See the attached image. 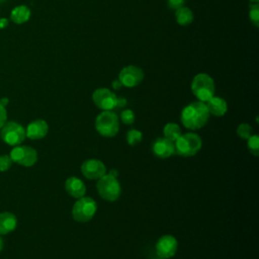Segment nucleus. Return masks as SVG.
<instances>
[{
    "instance_id": "nucleus-1",
    "label": "nucleus",
    "mask_w": 259,
    "mask_h": 259,
    "mask_svg": "<svg viewBox=\"0 0 259 259\" xmlns=\"http://www.w3.org/2000/svg\"><path fill=\"white\" fill-rule=\"evenodd\" d=\"M209 115L210 114L204 102L194 101L182 109L180 119L186 128L199 130L205 125Z\"/></svg>"
},
{
    "instance_id": "nucleus-2",
    "label": "nucleus",
    "mask_w": 259,
    "mask_h": 259,
    "mask_svg": "<svg viewBox=\"0 0 259 259\" xmlns=\"http://www.w3.org/2000/svg\"><path fill=\"white\" fill-rule=\"evenodd\" d=\"M175 154L182 157H191L196 155L202 147L201 138L194 133L181 134L174 142Z\"/></svg>"
},
{
    "instance_id": "nucleus-3",
    "label": "nucleus",
    "mask_w": 259,
    "mask_h": 259,
    "mask_svg": "<svg viewBox=\"0 0 259 259\" xmlns=\"http://www.w3.org/2000/svg\"><path fill=\"white\" fill-rule=\"evenodd\" d=\"M191 91L198 101L206 102L214 94V81L206 73H198L191 82Z\"/></svg>"
},
{
    "instance_id": "nucleus-4",
    "label": "nucleus",
    "mask_w": 259,
    "mask_h": 259,
    "mask_svg": "<svg viewBox=\"0 0 259 259\" xmlns=\"http://www.w3.org/2000/svg\"><path fill=\"white\" fill-rule=\"evenodd\" d=\"M96 132L105 138L116 136L119 130V120L117 115L111 110H102L95 118Z\"/></svg>"
},
{
    "instance_id": "nucleus-5",
    "label": "nucleus",
    "mask_w": 259,
    "mask_h": 259,
    "mask_svg": "<svg viewBox=\"0 0 259 259\" xmlns=\"http://www.w3.org/2000/svg\"><path fill=\"white\" fill-rule=\"evenodd\" d=\"M98 194L107 201H115L119 198L121 187L117 178L111 174H104L96 184Z\"/></svg>"
},
{
    "instance_id": "nucleus-6",
    "label": "nucleus",
    "mask_w": 259,
    "mask_h": 259,
    "mask_svg": "<svg viewBox=\"0 0 259 259\" xmlns=\"http://www.w3.org/2000/svg\"><path fill=\"white\" fill-rule=\"evenodd\" d=\"M96 210L97 202L90 196H82L74 203L72 217L78 223H87L93 219Z\"/></svg>"
},
{
    "instance_id": "nucleus-7",
    "label": "nucleus",
    "mask_w": 259,
    "mask_h": 259,
    "mask_svg": "<svg viewBox=\"0 0 259 259\" xmlns=\"http://www.w3.org/2000/svg\"><path fill=\"white\" fill-rule=\"evenodd\" d=\"M0 137L8 145L17 146L22 143L26 137L25 130L15 121H9L1 127Z\"/></svg>"
},
{
    "instance_id": "nucleus-8",
    "label": "nucleus",
    "mask_w": 259,
    "mask_h": 259,
    "mask_svg": "<svg viewBox=\"0 0 259 259\" xmlns=\"http://www.w3.org/2000/svg\"><path fill=\"white\" fill-rule=\"evenodd\" d=\"M178 250V241L172 235L161 236L155 245V252L159 258L168 259L173 257Z\"/></svg>"
},
{
    "instance_id": "nucleus-9",
    "label": "nucleus",
    "mask_w": 259,
    "mask_h": 259,
    "mask_svg": "<svg viewBox=\"0 0 259 259\" xmlns=\"http://www.w3.org/2000/svg\"><path fill=\"white\" fill-rule=\"evenodd\" d=\"M144 79V71L135 65H128L122 68L118 74V80L121 85L127 88L138 86Z\"/></svg>"
},
{
    "instance_id": "nucleus-10",
    "label": "nucleus",
    "mask_w": 259,
    "mask_h": 259,
    "mask_svg": "<svg viewBox=\"0 0 259 259\" xmlns=\"http://www.w3.org/2000/svg\"><path fill=\"white\" fill-rule=\"evenodd\" d=\"M10 158H11L12 162L18 163L25 167H30L36 162L37 153L31 147L17 146L11 151Z\"/></svg>"
},
{
    "instance_id": "nucleus-11",
    "label": "nucleus",
    "mask_w": 259,
    "mask_h": 259,
    "mask_svg": "<svg viewBox=\"0 0 259 259\" xmlns=\"http://www.w3.org/2000/svg\"><path fill=\"white\" fill-rule=\"evenodd\" d=\"M116 95L108 88H97L92 94L94 104L101 110H111L116 106Z\"/></svg>"
},
{
    "instance_id": "nucleus-12",
    "label": "nucleus",
    "mask_w": 259,
    "mask_h": 259,
    "mask_svg": "<svg viewBox=\"0 0 259 259\" xmlns=\"http://www.w3.org/2000/svg\"><path fill=\"white\" fill-rule=\"evenodd\" d=\"M81 172L87 179L95 180L106 174V167L100 160L88 159L82 163Z\"/></svg>"
},
{
    "instance_id": "nucleus-13",
    "label": "nucleus",
    "mask_w": 259,
    "mask_h": 259,
    "mask_svg": "<svg viewBox=\"0 0 259 259\" xmlns=\"http://www.w3.org/2000/svg\"><path fill=\"white\" fill-rule=\"evenodd\" d=\"M152 152L159 159H167L175 154L174 142L166 138H158L152 145Z\"/></svg>"
},
{
    "instance_id": "nucleus-14",
    "label": "nucleus",
    "mask_w": 259,
    "mask_h": 259,
    "mask_svg": "<svg viewBox=\"0 0 259 259\" xmlns=\"http://www.w3.org/2000/svg\"><path fill=\"white\" fill-rule=\"evenodd\" d=\"M49 132V125L44 119H36L31 121L25 131L26 137L31 140H39L47 136Z\"/></svg>"
},
{
    "instance_id": "nucleus-15",
    "label": "nucleus",
    "mask_w": 259,
    "mask_h": 259,
    "mask_svg": "<svg viewBox=\"0 0 259 259\" xmlns=\"http://www.w3.org/2000/svg\"><path fill=\"white\" fill-rule=\"evenodd\" d=\"M65 190L74 198H80L86 193V186L84 182L78 177H69L65 182Z\"/></svg>"
},
{
    "instance_id": "nucleus-16",
    "label": "nucleus",
    "mask_w": 259,
    "mask_h": 259,
    "mask_svg": "<svg viewBox=\"0 0 259 259\" xmlns=\"http://www.w3.org/2000/svg\"><path fill=\"white\" fill-rule=\"evenodd\" d=\"M206 108L209 114L214 116H223L228 111V104L227 101L219 96H212L205 102Z\"/></svg>"
},
{
    "instance_id": "nucleus-17",
    "label": "nucleus",
    "mask_w": 259,
    "mask_h": 259,
    "mask_svg": "<svg viewBox=\"0 0 259 259\" xmlns=\"http://www.w3.org/2000/svg\"><path fill=\"white\" fill-rule=\"evenodd\" d=\"M17 225L15 215L11 212L0 213V235H5L12 232Z\"/></svg>"
},
{
    "instance_id": "nucleus-18",
    "label": "nucleus",
    "mask_w": 259,
    "mask_h": 259,
    "mask_svg": "<svg viewBox=\"0 0 259 259\" xmlns=\"http://www.w3.org/2000/svg\"><path fill=\"white\" fill-rule=\"evenodd\" d=\"M30 17V10L25 5L16 6L11 11V19L16 24H22L26 22Z\"/></svg>"
},
{
    "instance_id": "nucleus-19",
    "label": "nucleus",
    "mask_w": 259,
    "mask_h": 259,
    "mask_svg": "<svg viewBox=\"0 0 259 259\" xmlns=\"http://www.w3.org/2000/svg\"><path fill=\"white\" fill-rule=\"evenodd\" d=\"M193 18H194L193 12L191 11L190 8H188L186 6H182L175 10L176 22L181 26L190 24L193 21Z\"/></svg>"
},
{
    "instance_id": "nucleus-20",
    "label": "nucleus",
    "mask_w": 259,
    "mask_h": 259,
    "mask_svg": "<svg viewBox=\"0 0 259 259\" xmlns=\"http://www.w3.org/2000/svg\"><path fill=\"white\" fill-rule=\"evenodd\" d=\"M163 134H164V138L175 142L181 135V130L179 127V125L175 122H168L165 124L164 128H163Z\"/></svg>"
},
{
    "instance_id": "nucleus-21",
    "label": "nucleus",
    "mask_w": 259,
    "mask_h": 259,
    "mask_svg": "<svg viewBox=\"0 0 259 259\" xmlns=\"http://www.w3.org/2000/svg\"><path fill=\"white\" fill-rule=\"evenodd\" d=\"M143 140V134L141 131L132 128L126 133V143L130 146H136Z\"/></svg>"
},
{
    "instance_id": "nucleus-22",
    "label": "nucleus",
    "mask_w": 259,
    "mask_h": 259,
    "mask_svg": "<svg viewBox=\"0 0 259 259\" xmlns=\"http://www.w3.org/2000/svg\"><path fill=\"white\" fill-rule=\"evenodd\" d=\"M247 148L253 156L259 155V137L257 135H252L247 139Z\"/></svg>"
},
{
    "instance_id": "nucleus-23",
    "label": "nucleus",
    "mask_w": 259,
    "mask_h": 259,
    "mask_svg": "<svg viewBox=\"0 0 259 259\" xmlns=\"http://www.w3.org/2000/svg\"><path fill=\"white\" fill-rule=\"evenodd\" d=\"M237 135L238 137H240L241 139L243 140H247L248 138H250L253 134V128L252 126L249 124V123H246V122H242L238 125L237 127Z\"/></svg>"
},
{
    "instance_id": "nucleus-24",
    "label": "nucleus",
    "mask_w": 259,
    "mask_h": 259,
    "mask_svg": "<svg viewBox=\"0 0 259 259\" xmlns=\"http://www.w3.org/2000/svg\"><path fill=\"white\" fill-rule=\"evenodd\" d=\"M249 19L256 26H259V4L252 3L249 6Z\"/></svg>"
},
{
    "instance_id": "nucleus-25",
    "label": "nucleus",
    "mask_w": 259,
    "mask_h": 259,
    "mask_svg": "<svg viewBox=\"0 0 259 259\" xmlns=\"http://www.w3.org/2000/svg\"><path fill=\"white\" fill-rule=\"evenodd\" d=\"M120 119L124 124L130 125V124H133L135 122L136 116H135V113L132 109H124L120 113Z\"/></svg>"
},
{
    "instance_id": "nucleus-26",
    "label": "nucleus",
    "mask_w": 259,
    "mask_h": 259,
    "mask_svg": "<svg viewBox=\"0 0 259 259\" xmlns=\"http://www.w3.org/2000/svg\"><path fill=\"white\" fill-rule=\"evenodd\" d=\"M12 164V160L8 155L0 156V171H6L10 168Z\"/></svg>"
},
{
    "instance_id": "nucleus-27",
    "label": "nucleus",
    "mask_w": 259,
    "mask_h": 259,
    "mask_svg": "<svg viewBox=\"0 0 259 259\" xmlns=\"http://www.w3.org/2000/svg\"><path fill=\"white\" fill-rule=\"evenodd\" d=\"M185 0H167V5L170 9L176 10L182 6H184Z\"/></svg>"
},
{
    "instance_id": "nucleus-28",
    "label": "nucleus",
    "mask_w": 259,
    "mask_h": 259,
    "mask_svg": "<svg viewBox=\"0 0 259 259\" xmlns=\"http://www.w3.org/2000/svg\"><path fill=\"white\" fill-rule=\"evenodd\" d=\"M6 117H7V114H6L5 106H3V105L0 104V128L5 124Z\"/></svg>"
},
{
    "instance_id": "nucleus-29",
    "label": "nucleus",
    "mask_w": 259,
    "mask_h": 259,
    "mask_svg": "<svg viewBox=\"0 0 259 259\" xmlns=\"http://www.w3.org/2000/svg\"><path fill=\"white\" fill-rule=\"evenodd\" d=\"M126 105V99L124 97H117L115 107H124Z\"/></svg>"
},
{
    "instance_id": "nucleus-30",
    "label": "nucleus",
    "mask_w": 259,
    "mask_h": 259,
    "mask_svg": "<svg viewBox=\"0 0 259 259\" xmlns=\"http://www.w3.org/2000/svg\"><path fill=\"white\" fill-rule=\"evenodd\" d=\"M111 86H112V88H113V89L118 90V89H120V88H121V86H122V85H121L120 81H119L118 79H116V80H113V81H112Z\"/></svg>"
},
{
    "instance_id": "nucleus-31",
    "label": "nucleus",
    "mask_w": 259,
    "mask_h": 259,
    "mask_svg": "<svg viewBox=\"0 0 259 259\" xmlns=\"http://www.w3.org/2000/svg\"><path fill=\"white\" fill-rule=\"evenodd\" d=\"M7 24H8V21H7V19H4V18L0 19V28H2V27H5Z\"/></svg>"
},
{
    "instance_id": "nucleus-32",
    "label": "nucleus",
    "mask_w": 259,
    "mask_h": 259,
    "mask_svg": "<svg viewBox=\"0 0 259 259\" xmlns=\"http://www.w3.org/2000/svg\"><path fill=\"white\" fill-rule=\"evenodd\" d=\"M7 102H8V99H7V98H2L1 101H0V104L3 105V106H5V105L7 104Z\"/></svg>"
},
{
    "instance_id": "nucleus-33",
    "label": "nucleus",
    "mask_w": 259,
    "mask_h": 259,
    "mask_svg": "<svg viewBox=\"0 0 259 259\" xmlns=\"http://www.w3.org/2000/svg\"><path fill=\"white\" fill-rule=\"evenodd\" d=\"M2 248H3V241H2V239L0 237V251L2 250Z\"/></svg>"
},
{
    "instance_id": "nucleus-34",
    "label": "nucleus",
    "mask_w": 259,
    "mask_h": 259,
    "mask_svg": "<svg viewBox=\"0 0 259 259\" xmlns=\"http://www.w3.org/2000/svg\"><path fill=\"white\" fill-rule=\"evenodd\" d=\"M251 3H258L259 0H249Z\"/></svg>"
},
{
    "instance_id": "nucleus-35",
    "label": "nucleus",
    "mask_w": 259,
    "mask_h": 259,
    "mask_svg": "<svg viewBox=\"0 0 259 259\" xmlns=\"http://www.w3.org/2000/svg\"><path fill=\"white\" fill-rule=\"evenodd\" d=\"M3 1H5V0H0V3H1V2H3Z\"/></svg>"
},
{
    "instance_id": "nucleus-36",
    "label": "nucleus",
    "mask_w": 259,
    "mask_h": 259,
    "mask_svg": "<svg viewBox=\"0 0 259 259\" xmlns=\"http://www.w3.org/2000/svg\"><path fill=\"white\" fill-rule=\"evenodd\" d=\"M156 259H162V258H159V257H158V258H156Z\"/></svg>"
}]
</instances>
